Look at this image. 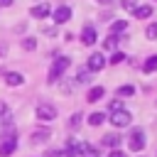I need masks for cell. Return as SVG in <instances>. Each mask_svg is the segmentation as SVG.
<instances>
[{
	"label": "cell",
	"instance_id": "25",
	"mask_svg": "<svg viewBox=\"0 0 157 157\" xmlns=\"http://www.w3.org/2000/svg\"><path fill=\"white\" fill-rule=\"evenodd\" d=\"M123 59H125V54H123V52H115V54L110 56V64H120Z\"/></svg>",
	"mask_w": 157,
	"mask_h": 157
},
{
	"label": "cell",
	"instance_id": "11",
	"mask_svg": "<svg viewBox=\"0 0 157 157\" xmlns=\"http://www.w3.org/2000/svg\"><path fill=\"white\" fill-rule=\"evenodd\" d=\"M103 93H105V91H103L101 86H93V88L86 93V101H88V103H96V101H101V98H103Z\"/></svg>",
	"mask_w": 157,
	"mask_h": 157
},
{
	"label": "cell",
	"instance_id": "18",
	"mask_svg": "<svg viewBox=\"0 0 157 157\" xmlns=\"http://www.w3.org/2000/svg\"><path fill=\"white\" fill-rule=\"evenodd\" d=\"M91 76H93V74H91L88 69H81V71L76 74V81H78V83H88V81H91Z\"/></svg>",
	"mask_w": 157,
	"mask_h": 157
},
{
	"label": "cell",
	"instance_id": "19",
	"mask_svg": "<svg viewBox=\"0 0 157 157\" xmlns=\"http://www.w3.org/2000/svg\"><path fill=\"white\" fill-rule=\"evenodd\" d=\"M22 49H27V52L37 49V39H34V37H25V39H22Z\"/></svg>",
	"mask_w": 157,
	"mask_h": 157
},
{
	"label": "cell",
	"instance_id": "8",
	"mask_svg": "<svg viewBox=\"0 0 157 157\" xmlns=\"http://www.w3.org/2000/svg\"><path fill=\"white\" fill-rule=\"evenodd\" d=\"M49 12H52V7H49L47 2H39V5H34V7L29 10V15H32V17H39V20H42V17H47Z\"/></svg>",
	"mask_w": 157,
	"mask_h": 157
},
{
	"label": "cell",
	"instance_id": "27",
	"mask_svg": "<svg viewBox=\"0 0 157 157\" xmlns=\"http://www.w3.org/2000/svg\"><path fill=\"white\" fill-rule=\"evenodd\" d=\"M108 108H110V113H113V110H123V103H120V101H113Z\"/></svg>",
	"mask_w": 157,
	"mask_h": 157
},
{
	"label": "cell",
	"instance_id": "26",
	"mask_svg": "<svg viewBox=\"0 0 157 157\" xmlns=\"http://www.w3.org/2000/svg\"><path fill=\"white\" fill-rule=\"evenodd\" d=\"M78 123H81V113H74V115H71V123H69V125H71V128H76Z\"/></svg>",
	"mask_w": 157,
	"mask_h": 157
},
{
	"label": "cell",
	"instance_id": "20",
	"mask_svg": "<svg viewBox=\"0 0 157 157\" xmlns=\"http://www.w3.org/2000/svg\"><path fill=\"white\" fill-rule=\"evenodd\" d=\"M115 47H118V37L115 34H110V37L103 39V49H115Z\"/></svg>",
	"mask_w": 157,
	"mask_h": 157
},
{
	"label": "cell",
	"instance_id": "31",
	"mask_svg": "<svg viewBox=\"0 0 157 157\" xmlns=\"http://www.w3.org/2000/svg\"><path fill=\"white\" fill-rule=\"evenodd\" d=\"M96 2H101V5H108V2H110V0H96Z\"/></svg>",
	"mask_w": 157,
	"mask_h": 157
},
{
	"label": "cell",
	"instance_id": "23",
	"mask_svg": "<svg viewBox=\"0 0 157 157\" xmlns=\"http://www.w3.org/2000/svg\"><path fill=\"white\" fill-rule=\"evenodd\" d=\"M145 37H147V39H157V22L147 25V29H145Z\"/></svg>",
	"mask_w": 157,
	"mask_h": 157
},
{
	"label": "cell",
	"instance_id": "30",
	"mask_svg": "<svg viewBox=\"0 0 157 157\" xmlns=\"http://www.w3.org/2000/svg\"><path fill=\"white\" fill-rule=\"evenodd\" d=\"M12 2H15V0H0V5H2V7H10Z\"/></svg>",
	"mask_w": 157,
	"mask_h": 157
},
{
	"label": "cell",
	"instance_id": "9",
	"mask_svg": "<svg viewBox=\"0 0 157 157\" xmlns=\"http://www.w3.org/2000/svg\"><path fill=\"white\" fill-rule=\"evenodd\" d=\"M81 42H83L86 47L96 44V29H93V27H83V32H81Z\"/></svg>",
	"mask_w": 157,
	"mask_h": 157
},
{
	"label": "cell",
	"instance_id": "6",
	"mask_svg": "<svg viewBox=\"0 0 157 157\" xmlns=\"http://www.w3.org/2000/svg\"><path fill=\"white\" fill-rule=\"evenodd\" d=\"M37 118H39V120H54V118H56V108L49 105V103H42V105L37 108Z\"/></svg>",
	"mask_w": 157,
	"mask_h": 157
},
{
	"label": "cell",
	"instance_id": "1",
	"mask_svg": "<svg viewBox=\"0 0 157 157\" xmlns=\"http://www.w3.org/2000/svg\"><path fill=\"white\" fill-rule=\"evenodd\" d=\"M69 64H71V59H69V56H56V59H54V64H52V71H49V81H56V78L69 69Z\"/></svg>",
	"mask_w": 157,
	"mask_h": 157
},
{
	"label": "cell",
	"instance_id": "7",
	"mask_svg": "<svg viewBox=\"0 0 157 157\" xmlns=\"http://www.w3.org/2000/svg\"><path fill=\"white\" fill-rule=\"evenodd\" d=\"M15 150H17V140H15V137L2 140V145H0V157H10Z\"/></svg>",
	"mask_w": 157,
	"mask_h": 157
},
{
	"label": "cell",
	"instance_id": "15",
	"mask_svg": "<svg viewBox=\"0 0 157 157\" xmlns=\"http://www.w3.org/2000/svg\"><path fill=\"white\" fill-rule=\"evenodd\" d=\"M44 140H49V128H42L39 132H34L29 137V142H44Z\"/></svg>",
	"mask_w": 157,
	"mask_h": 157
},
{
	"label": "cell",
	"instance_id": "14",
	"mask_svg": "<svg viewBox=\"0 0 157 157\" xmlns=\"http://www.w3.org/2000/svg\"><path fill=\"white\" fill-rule=\"evenodd\" d=\"M5 81H7V86H20L25 78H22V74H17V71H10V74L5 76Z\"/></svg>",
	"mask_w": 157,
	"mask_h": 157
},
{
	"label": "cell",
	"instance_id": "16",
	"mask_svg": "<svg viewBox=\"0 0 157 157\" xmlns=\"http://www.w3.org/2000/svg\"><path fill=\"white\" fill-rule=\"evenodd\" d=\"M132 93H135V86H130V83H125V86L118 88V96H120V98H130Z\"/></svg>",
	"mask_w": 157,
	"mask_h": 157
},
{
	"label": "cell",
	"instance_id": "5",
	"mask_svg": "<svg viewBox=\"0 0 157 157\" xmlns=\"http://www.w3.org/2000/svg\"><path fill=\"white\" fill-rule=\"evenodd\" d=\"M52 15H54V22H56V25H61V22H69V20H71V7H66V5H59L56 10H52Z\"/></svg>",
	"mask_w": 157,
	"mask_h": 157
},
{
	"label": "cell",
	"instance_id": "24",
	"mask_svg": "<svg viewBox=\"0 0 157 157\" xmlns=\"http://www.w3.org/2000/svg\"><path fill=\"white\" fill-rule=\"evenodd\" d=\"M120 5H123V10H128V12H135V10H137V0H120Z\"/></svg>",
	"mask_w": 157,
	"mask_h": 157
},
{
	"label": "cell",
	"instance_id": "10",
	"mask_svg": "<svg viewBox=\"0 0 157 157\" xmlns=\"http://www.w3.org/2000/svg\"><path fill=\"white\" fill-rule=\"evenodd\" d=\"M101 145H103V147H118V145H120V135H118V132H108V135H103Z\"/></svg>",
	"mask_w": 157,
	"mask_h": 157
},
{
	"label": "cell",
	"instance_id": "22",
	"mask_svg": "<svg viewBox=\"0 0 157 157\" xmlns=\"http://www.w3.org/2000/svg\"><path fill=\"white\" fill-rule=\"evenodd\" d=\"M145 71H147V74H150V71H157V54L145 61Z\"/></svg>",
	"mask_w": 157,
	"mask_h": 157
},
{
	"label": "cell",
	"instance_id": "28",
	"mask_svg": "<svg viewBox=\"0 0 157 157\" xmlns=\"http://www.w3.org/2000/svg\"><path fill=\"white\" fill-rule=\"evenodd\" d=\"M2 115H7V105L0 101V118H2Z\"/></svg>",
	"mask_w": 157,
	"mask_h": 157
},
{
	"label": "cell",
	"instance_id": "12",
	"mask_svg": "<svg viewBox=\"0 0 157 157\" xmlns=\"http://www.w3.org/2000/svg\"><path fill=\"white\" fill-rule=\"evenodd\" d=\"M135 17H140V20H145V17H150L152 15V5H137V10L132 12Z\"/></svg>",
	"mask_w": 157,
	"mask_h": 157
},
{
	"label": "cell",
	"instance_id": "2",
	"mask_svg": "<svg viewBox=\"0 0 157 157\" xmlns=\"http://www.w3.org/2000/svg\"><path fill=\"white\" fill-rule=\"evenodd\" d=\"M130 120H132V118H130V113H128L125 108H123V110H113V113H110V125H113V128H128V125H130Z\"/></svg>",
	"mask_w": 157,
	"mask_h": 157
},
{
	"label": "cell",
	"instance_id": "4",
	"mask_svg": "<svg viewBox=\"0 0 157 157\" xmlns=\"http://www.w3.org/2000/svg\"><path fill=\"white\" fill-rule=\"evenodd\" d=\"M103 66H105V56H103L101 52H93V54L88 56V66H86V69H88L91 74H96V71H101Z\"/></svg>",
	"mask_w": 157,
	"mask_h": 157
},
{
	"label": "cell",
	"instance_id": "13",
	"mask_svg": "<svg viewBox=\"0 0 157 157\" xmlns=\"http://www.w3.org/2000/svg\"><path fill=\"white\" fill-rule=\"evenodd\" d=\"M125 29H128V22H125V20H118V22H113V25H110V34H115V37H118V34H123Z\"/></svg>",
	"mask_w": 157,
	"mask_h": 157
},
{
	"label": "cell",
	"instance_id": "3",
	"mask_svg": "<svg viewBox=\"0 0 157 157\" xmlns=\"http://www.w3.org/2000/svg\"><path fill=\"white\" fill-rule=\"evenodd\" d=\"M128 145H130V150H142L145 147V132L140 130V128H135L132 132H130V137H128Z\"/></svg>",
	"mask_w": 157,
	"mask_h": 157
},
{
	"label": "cell",
	"instance_id": "21",
	"mask_svg": "<svg viewBox=\"0 0 157 157\" xmlns=\"http://www.w3.org/2000/svg\"><path fill=\"white\" fill-rule=\"evenodd\" d=\"M103 120H105L103 113H91V115H88V123H91V125H101Z\"/></svg>",
	"mask_w": 157,
	"mask_h": 157
},
{
	"label": "cell",
	"instance_id": "29",
	"mask_svg": "<svg viewBox=\"0 0 157 157\" xmlns=\"http://www.w3.org/2000/svg\"><path fill=\"white\" fill-rule=\"evenodd\" d=\"M108 157H125V155H123V152H120V150H113V152H110V155H108Z\"/></svg>",
	"mask_w": 157,
	"mask_h": 157
},
{
	"label": "cell",
	"instance_id": "17",
	"mask_svg": "<svg viewBox=\"0 0 157 157\" xmlns=\"http://www.w3.org/2000/svg\"><path fill=\"white\" fill-rule=\"evenodd\" d=\"M0 135H2V140H10V137H15V128H12V123L2 125V128H0Z\"/></svg>",
	"mask_w": 157,
	"mask_h": 157
}]
</instances>
